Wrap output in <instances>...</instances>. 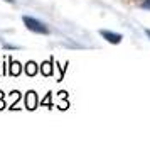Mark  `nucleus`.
<instances>
[{
  "mask_svg": "<svg viewBox=\"0 0 150 144\" xmlns=\"http://www.w3.org/2000/svg\"><path fill=\"white\" fill-rule=\"evenodd\" d=\"M25 71H27V75H35V73H37V64H35V63H27V66H25Z\"/></svg>",
  "mask_w": 150,
  "mask_h": 144,
  "instance_id": "obj_3",
  "label": "nucleus"
},
{
  "mask_svg": "<svg viewBox=\"0 0 150 144\" xmlns=\"http://www.w3.org/2000/svg\"><path fill=\"white\" fill-rule=\"evenodd\" d=\"M10 73L12 75H19L21 73V68H19V63H12V66H10Z\"/></svg>",
  "mask_w": 150,
  "mask_h": 144,
  "instance_id": "obj_5",
  "label": "nucleus"
},
{
  "mask_svg": "<svg viewBox=\"0 0 150 144\" xmlns=\"http://www.w3.org/2000/svg\"><path fill=\"white\" fill-rule=\"evenodd\" d=\"M145 34H147V36L150 37V29H145Z\"/></svg>",
  "mask_w": 150,
  "mask_h": 144,
  "instance_id": "obj_7",
  "label": "nucleus"
},
{
  "mask_svg": "<svg viewBox=\"0 0 150 144\" xmlns=\"http://www.w3.org/2000/svg\"><path fill=\"white\" fill-rule=\"evenodd\" d=\"M29 109L30 110L35 109V93L34 92H29Z\"/></svg>",
  "mask_w": 150,
  "mask_h": 144,
  "instance_id": "obj_4",
  "label": "nucleus"
},
{
  "mask_svg": "<svg viewBox=\"0 0 150 144\" xmlns=\"http://www.w3.org/2000/svg\"><path fill=\"white\" fill-rule=\"evenodd\" d=\"M22 21H24V24H25V27H27L29 31H32V32H39V34H49V27L44 24V22L37 21V19L30 17V15H24Z\"/></svg>",
  "mask_w": 150,
  "mask_h": 144,
  "instance_id": "obj_1",
  "label": "nucleus"
},
{
  "mask_svg": "<svg viewBox=\"0 0 150 144\" xmlns=\"http://www.w3.org/2000/svg\"><path fill=\"white\" fill-rule=\"evenodd\" d=\"M7 2H12V4H14V0H7Z\"/></svg>",
  "mask_w": 150,
  "mask_h": 144,
  "instance_id": "obj_8",
  "label": "nucleus"
},
{
  "mask_svg": "<svg viewBox=\"0 0 150 144\" xmlns=\"http://www.w3.org/2000/svg\"><path fill=\"white\" fill-rule=\"evenodd\" d=\"M140 7H142L143 10H150V0H143L142 4H140Z\"/></svg>",
  "mask_w": 150,
  "mask_h": 144,
  "instance_id": "obj_6",
  "label": "nucleus"
},
{
  "mask_svg": "<svg viewBox=\"0 0 150 144\" xmlns=\"http://www.w3.org/2000/svg\"><path fill=\"white\" fill-rule=\"evenodd\" d=\"M100 34H101L108 42H111V44H120L122 39H123L120 34H115V32H111V31H100Z\"/></svg>",
  "mask_w": 150,
  "mask_h": 144,
  "instance_id": "obj_2",
  "label": "nucleus"
}]
</instances>
